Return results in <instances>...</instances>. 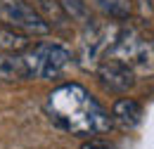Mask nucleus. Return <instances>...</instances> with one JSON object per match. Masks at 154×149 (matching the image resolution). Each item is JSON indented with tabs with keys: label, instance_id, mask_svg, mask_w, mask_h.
<instances>
[{
	"label": "nucleus",
	"instance_id": "f03ea898",
	"mask_svg": "<svg viewBox=\"0 0 154 149\" xmlns=\"http://www.w3.org/2000/svg\"><path fill=\"white\" fill-rule=\"evenodd\" d=\"M109 57L121 59L126 66H131L135 76H142V78L154 76V40L140 26L119 29Z\"/></svg>",
	"mask_w": 154,
	"mask_h": 149
},
{
	"label": "nucleus",
	"instance_id": "4468645a",
	"mask_svg": "<svg viewBox=\"0 0 154 149\" xmlns=\"http://www.w3.org/2000/svg\"><path fill=\"white\" fill-rule=\"evenodd\" d=\"M137 7H140V17L149 19L154 14V0H137Z\"/></svg>",
	"mask_w": 154,
	"mask_h": 149
},
{
	"label": "nucleus",
	"instance_id": "1a4fd4ad",
	"mask_svg": "<svg viewBox=\"0 0 154 149\" xmlns=\"http://www.w3.org/2000/svg\"><path fill=\"white\" fill-rule=\"evenodd\" d=\"M0 47L5 52H24L29 47V36L14 31V29H2L0 31Z\"/></svg>",
	"mask_w": 154,
	"mask_h": 149
},
{
	"label": "nucleus",
	"instance_id": "0eeeda50",
	"mask_svg": "<svg viewBox=\"0 0 154 149\" xmlns=\"http://www.w3.org/2000/svg\"><path fill=\"white\" fill-rule=\"evenodd\" d=\"M142 121V104L133 97H121L112 107V123L121 130H133Z\"/></svg>",
	"mask_w": 154,
	"mask_h": 149
},
{
	"label": "nucleus",
	"instance_id": "9b49d317",
	"mask_svg": "<svg viewBox=\"0 0 154 149\" xmlns=\"http://www.w3.org/2000/svg\"><path fill=\"white\" fill-rule=\"evenodd\" d=\"M100 2L109 12V17H114V19H128L131 17V10H133L131 0H100Z\"/></svg>",
	"mask_w": 154,
	"mask_h": 149
},
{
	"label": "nucleus",
	"instance_id": "6e6552de",
	"mask_svg": "<svg viewBox=\"0 0 154 149\" xmlns=\"http://www.w3.org/2000/svg\"><path fill=\"white\" fill-rule=\"evenodd\" d=\"M0 81H5V83L31 81L24 52H2L0 55Z\"/></svg>",
	"mask_w": 154,
	"mask_h": 149
},
{
	"label": "nucleus",
	"instance_id": "39448f33",
	"mask_svg": "<svg viewBox=\"0 0 154 149\" xmlns=\"http://www.w3.org/2000/svg\"><path fill=\"white\" fill-rule=\"evenodd\" d=\"M0 21L26 36H45L50 31L45 17L24 0H0Z\"/></svg>",
	"mask_w": 154,
	"mask_h": 149
},
{
	"label": "nucleus",
	"instance_id": "ddd939ff",
	"mask_svg": "<svg viewBox=\"0 0 154 149\" xmlns=\"http://www.w3.org/2000/svg\"><path fill=\"white\" fill-rule=\"evenodd\" d=\"M81 149H116V147L107 140H88V142L81 144Z\"/></svg>",
	"mask_w": 154,
	"mask_h": 149
},
{
	"label": "nucleus",
	"instance_id": "7ed1b4c3",
	"mask_svg": "<svg viewBox=\"0 0 154 149\" xmlns=\"http://www.w3.org/2000/svg\"><path fill=\"white\" fill-rule=\"evenodd\" d=\"M24 59L29 66V76L33 78H57L71 64V50L62 43L45 40L38 45H29L24 50Z\"/></svg>",
	"mask_w": 154,
	"mask_h": 149
},
{
	"label": "nucleus",
	"instance_id": "9d476101",
	"mask_svg": "<svg viewBox=\"0 0 154 149\" xmlns=\"http://www.w3.org/2000/svg\"><path fill=\"white\" fill-rule=\"evenodd\" d=\"M59 10L76 21H88V7L83 0H59Z\"/></svg>",
	"mask_w": 154,
	"mask_h": 149
},
{
	"label": "nucleus",
	"instance_id": "20e7f679",
	"mask_svg": "<svg viewBox=\"0 0 154 149\" xmlns=\"http://www.w3.org/2000/svg\"><path fill=\"white\" fill-rule=\"evenodd\" d=\"M116 29L114 24H97L88 21V29L81 38V66L83 69H97V64L109 55L112 45L116 40Z\"/></svg>",
	"mask_w": 154,
	"mask_h": 149
},
{
	"label": "nucleus",
	"instance_id": "f257e3e1",
	"mask_svg": "<svg viewBox=\"0 0 154 149\" xmlns=\"http://www.w3.org/2000/svg\"><path fill=\"white\" fill-rule=\"evenodd\" d=\"M48 114L59 128L78 137L112 130V116L78 83H64L48 95Z\"/></svg>",
	"mask_w": 154,
	"mask_h": 149
},
{
	"label": "nucleus",
	"instance_id": "423d86ee",
	"mask_svg": "<svg viewBox=\"0 0 154 149\" xmlns=\"http://www.w3.org/2000/svg\"><path fill=\"white\" fill-rule=\"evenodd\" d=\"M95 71H97L100 83H102L107 90H112V93H128L135 85V78H137V76L131 71V66H126L121 59L109 57V55L97 64Z\"/></svg>",
	"mask_w": 154,
	"mask_h": 149
},
{
	"label": "nucleus",
	"instance_id": "f8f14e48",
	"mask_svg": "<svg viewBox=\"0 0 154 149\" xmlns=\"http://www.w3.org/2000/svg\"><path fill=\"white\" fill-rule=\"evenodd\" d=\"M36 5H38V10H43L48 17H52V14H57L59 12V7L55 5V0H33Z\"/></svg>",
	"mask_w": 154,
	"mask_h": 149
}]
</instances>
